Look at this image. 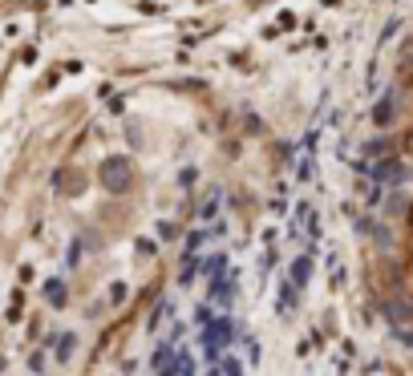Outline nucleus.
Segmentation results:
<instances>
[{"mask_svg":"<svg viewBox=\"0 0 413 376\" xmlns=\"http://www.w3.org/2000/svg\"><path fill=\"white\" fill-rule=\"evenodd\" d=\"M130 182H134V166L126 162V158H106L101 162V187L110 190V194L130 190Z\"/></svg>","mask_w":413,"mask_h":376,"instance_id":"obj_1","label":"nucleus"},{"mask_svg":"<svg viewBox=\"0 0 413 376\" xmlns=\"http://www.w3.org/2000/svg\"><path fill=\"white\" fill-rule=\"evenodd\" d=\"M393 118H397V110H393V93L377 98V105H373V122H377V125H393Z\"/></svg>","mask_w":413,"mask_h":376,"instance_id":"obj_2","label":"nucleus"},{"mask_svg":"<svg viewBox=\"0 0 413 376\" xmlns=\"http://www.w3.org/2000/svg\"><path fill=\"white\" fill-rule=\"evenodd\" d=\"M401 178H405V166H401V162H381V166H377V182H389V187H397Z\"/></svg>","mask_w":413,"mask_h":376,"instance_id":"obj_3","label":"nucleus"},{"mask_svg":"<svg viewBox=\"0 0 413 376\" xmlns=\"http://www.w3.org/2000/svg\"><path fill=\"white\" fill-rule=\"evenodd\" d=\"M401 211H405V194H401V190H393V194L385 199V214H401Z\"/></svg>","mask_w":413,"mask_h":376,"instance_id":"obj_4","label":"nucleus"},{"mask_svg":"<svg viewBox=\"0 0 413 376\" xmlns=\"http://www.w3.org/2000/svg\"><path fill=\"white\" fill-rule=\"evenodd\" d=\"M73 344H77V340L69 336V332H65L61 344H57V360H69V356H73Z\"/></svg>","mask_w":413,"mask_h":376,"instance_id":"obj_5","label":"nucleus"},{"mask_svg":"<svg viewBox=\"0 0 413 376\" xmlns=\"http://www.w3.org/2000/svg\"><path fill=\"white\" fill-rule=\"evenodd\" d=\"M45 291H49L53 308H61V303H65V283H57V279H53V283H49V288H45Z\"/></svg>","mask_w":413,"mask_h":376,"instance_id":"obj_6","label":"nucleus"},{"mask_svg":"<svg viewBox=\"0 0 413 376\" xmlns=\"http://www.w3.org/2000/svg\"><path fill=\"white\" fill-rule=\"evenodd\" d=\"M308 259H296V267H292V276H296V283H308Z\"/></svg>","mask_w":413,"mask_h":376,"instance_id":"obj_7","label":"nucleus"},{"mask_svg":"<svg viewBox=\"0 0 413 376\" xmlns=\"http://www.w3.org/2000/svg\"><path fill=\"white\" fill-rule=\"evenodd\" d=\"M401 340H405V344H409V348H413V332H401Z\"/></svg>","mask_w":413,"mask_h":376,"instance_id":"obj_8","label":"nucleus"}]
</instances>
